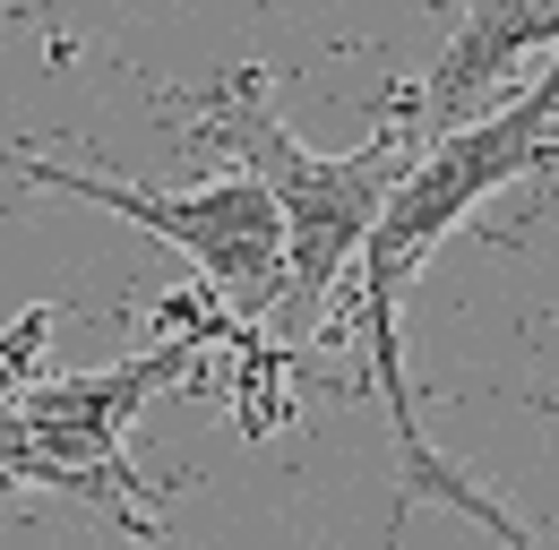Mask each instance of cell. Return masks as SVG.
Wrapping results in <instances>:
<instances>
[{"label":"cell","instance_id":"cell-2","mask_svg":"<svg viewBox=\"0 0 559 550\" xmlns=\"http://www.w3.org/2000/svg\"><path fill=\"white\" fill-rule=\"evenodd\" d=\"M181 112H190V138L241 155V172L276 199V215H284L276 327H284V344H301L328 319V301L353 284L361 250H370V224L388 215V199H396V181H405V164H414L421 146H405L396 130H379L370 146H353V155H310V146L293 138V121L276 112L259 61L224 69L199 95H181Z\"/></svg>","mask_w":559,"mask_h":550},{"label":"cell","instance_id":"cell-1","mask_svg":"<svg viewBox=\"0 0 559 550\" xmlns=\"http://www.w3.org/2000/svg\"><path fill=\"white\" fill-rule=\"evenodd\" d=\"M543 172H559V61L534 86H516L508 104H490V112H474V121H456V130H439L421 146L414 164H405V181H396V199H388V215L370 224V250H361V267L345 284L353 319H361V344H370V379H379L388 430H396V456H405V507L439 499L456 465L421 439L396 310H405L414 275L430 267V250L474 206H490L499 190H516V181H543ZM405 507H396V525H405Z\"/></svg>","mask_w":559,"mask_h":550},{"label":"cell","instance_id":"cell-4","mask_svg":"<svg viewBox=\"0 0 559 550\" xmlns=\"http://www.w3.org/2000/svg\"><path fill=\"white\" fill-rule=\"evenodd\" d=\"M543 52L559 61V0H474L465 26L448 35V52L421 77V112L439 130H456V121L490 112V86H508L516 61H543Z\"/></svg>","mask_w":559,"mask_h":550},{"label":"cell","instance_id":"cell-5","mask_svg":"<svg viewBox=\"0 0 559 550\" xmlns=\"http://www.w3.org/2000/svg\"><path fill=\"white\" fill-rule=\"evenodd\" d=\"M439 499H448L456 516H474V525H490V534H499L508 550H543L534 534H525V525H516V516H508V507H499V499H483V490H474L465 474H448V490H439Z\"/></svg>","mask_w":559,"mask_h":550},{"label":"cell","instance_id":"cell-3","mask_svg":"<svg viewBox=\"0 0 559 550\" xmlns=\"http://www.w3.org/2000/svg\"><path fill=\"white\" fill-rule=\"evenodd\" d=\"M0 181L86 199V206H104V215H121V224H139V232H155V241H173V250L207 275L224 301H241V310L284 301V215L250 172H224V181H199V190H139V181L78 172V164H52V155L0 138Z\"/></svg>","mask_w":559,"mask_h":550}]
</instances>
